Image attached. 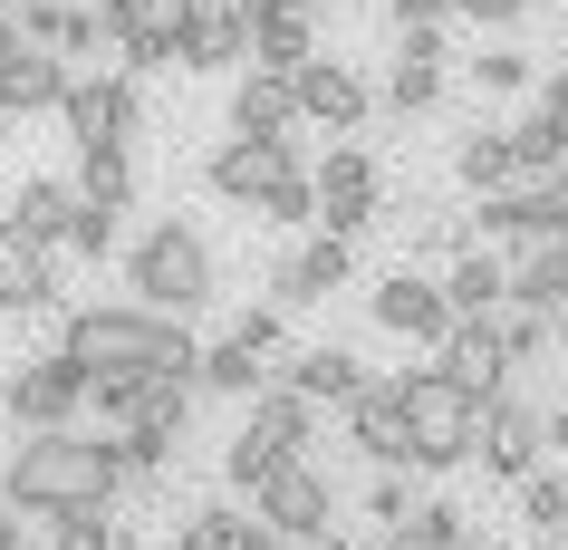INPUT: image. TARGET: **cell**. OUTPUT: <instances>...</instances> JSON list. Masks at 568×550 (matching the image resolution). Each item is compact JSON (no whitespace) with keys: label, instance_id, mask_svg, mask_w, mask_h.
I'll return each instance as SVG.
<instances>
[{"label":"cell","instance_id":"obj_33","mask_svg":"<svg viewBox=\"0 0 568 550\" xmlns=\"http://www.w3.org/2000/svg\"><path fill=\"white\" fill-rule=\"evenodd\" d=\"M183 416H193V387H145L135 426L125 434H154V444H183Z\"/></svg>","mask_w":568,"mask_h":550},{"label":"cell","instance_id":"obj_4","mask_svg":"<svg viewBox=\"0 0 568 550\" xmlns=\"http://www.w3.org/2000/svg\"><path fill=\"white\" fill-rule=\"evenodd\" d=\"M125 280H135V309H154V319H193V309L222 300V261H212V242L193 232V222H174V213L125 251Z\"/></svg>","mask_w":568,"mask_h":550},{"label":"cell","instance_id":"obj_31","mask_svg":"<svg viewBox=\"0 0 568 550\" xmlns=\"http://www.w3.org/2000/svg\"><path fill=\"white\" fill-rule=\"evenodd\" d=\"M453 174H463L481 203H491V193H510L520 154H510V136H491V126H481V136H463V146H453Z\"/></svg>","mask_w":568,"mask_h":550},{"label":"cell","instance_id":"obj_2","mask_svg":"<svg viewBox=\"0 0 568 550\" xmlns=\"http://www.w3.org/2000/svg\"><path fill=\"white\" fill-rule=\"evenodd\" d=\"M116 483H125L116 434H88V426L30 434V444H10V463H0V502H10V512H30V521L106 512V502H116Z\"/></svg>","mask_w":568,"mask_h":550},{"label":"cell","instance_id":"obj_3","mask_svg":"<svg viewBox=\"0 0 568 550\" xmlns=\"http://www.w3.org/2000/svg\"><path fill=\"white\" fill-rule=\"evenodd\" d=\"M395 406H405V463H415V473H453V463L481 454V416H491V406L463 397L444 367H405V377H395Z\"/></svg>","mask_w":568,"mask_h":550},{"label":"cell","instance_id":"obj_16","mask_svg":"<svg viewBox=\"0 0 568 550\" xmlns=\"http://www.w3.org/2000/svg\"><path fill=\"white\" fill-rule=\"evenodd\" d=\"M328 290H347V242H328V232H308L280 271H270V309L290 319V309H318Z\"/></svg>","mask_w":568,"mask_h":550},{"label":"cell","instance_id":"obj_49","mask_svg":"<svg viewBox=\"0 0 568 550\" xmlns=\"http://www.w3.org/2000/svg\"><path fill=\"white\" fill-rule=\"evenodd\" d=\"M10 49H20V20H10V10H0V59H10Z\"/></svg>","mask_w":568,"mask_h":550},{"label":"cell","instance_id":"obj_12","mask_svg":"<svg viewBox=\"0 0 568 550\" xmlns=\"http://www.w3.org/2000/svg\"><path fill=\"white\" fill-rule=\"evenodd\" d=\"M290 174H308V154H300V146H251V136L212 146V164H203V183L222 193V203H241V213H261Z\"/></svg>","mask_w":568,"mask_h":550},{"label":"cell","instance_id":"obj_20","mask_svg":"<svg viewBox=\"0 0 568 550\" xmlns=\"http://www.w3.org/2000/svg\"><path fill=\"white\" fill-rule=\"evenodd\" d=\"M308 20H318V10H300V0H290V10H261V20H251V78H300V68L318 59V30H308Z\"/></svg>","mask_w":568,"mask_h":550},{"label":"cell","instance_id":"obj_28","mask_svg":"<svg viewBox=\"0 0 568 550\" xmlns=\"http://www.w3.org/2000/svg\"><path fill=\"white\" fill-rule=\"evenodd\" d=\"M501 300H510V271L473 242V251H463V261L444 271V309H453V329H463V319H491Z\"/></svg>","mask_w":568,"mask_h":550},{"label":"cell","instance_id":"obj_46","mask_svg":"<svg viewBox=\"0 0 568 550\" xmlns=\"http://www.w3.org/2000/svg\"><path fill=\"white\" fill-rule=\"evenodd\" d=\"M549 444H559V454H568V397L549 406Z\"/></svg>","mask_w":568,"mask_h":550},{"label":"cell","instance_id":"obj_8","mask_svg":"<svg viewBox=\"0 0 568 550\" xmlns=\"http://www.w3.org/2000/svg\"><path fill=\"white\" fill-rule=\"evenodd\" d=\"M174 68H251V0H174Z\"/></svg>","mask_w":568,"mask_h":550},{"label":"cell","instance_id":"obj_19","mask_svg":"<svg viewBox=\"0 0 568 550\" xmlns=\"http://www.w3.org/2000/svg\"><path fill=\"white\" fill-rule=\"evenodd\" d=\"M232 136H251V146H300V97H290V78H251V68H241Z\"/></svg>","mask_w":568,"mask_h":550},{"label":"cell","instance_id":"obj_13","mask_svg":"<svg viewBox=\"0 0 568 550\" xmlns=\"http://www.w3.org/2000/svg\"><path fill=\"white\" fill-rule=\"evenodd\" d=\"M366 319L395 329V338H415V348H444L453 338V309H444V280L434 271H386L366 290Z\"/></svg>","mask_w":568,"mask_h":550},{"label":"cell","instance_id":"obj_24","mask_svg":"<svg viewBox=\"0 0 568 550\" xmlns=\"http://www.w3.org/2000/svg\"><path fill=\"white\" fill-rule=\"evenodd\" d=\"M174 550H290V541H280L261 512H232V502H193V512L174 521Z\"/></svg>","mask_w":568,"mask_h":550},{"label":"cell","instance_id":"obj_48","mask_svg":"<svg viewBox=\"0 0 568 550\" xmlns=\"http://www.w3.org/2000/svg\"><path fill=\"white\" fill-rule=\"evenodd\" d=\"M0 10H10V20H30V10H59V0H0Z\"/></svg>","mask_w":568,"mask_h":550},{"label":"cell","instance_id":"obj_7","mask_svg":"<svg viewBox=\"0 0 568 550\" xmlns=\"http://www.w3.org/2000/svg\"><path fill=\"white\" fill-rule=\"evenodd\" d=\"M59 117H68V136H78V154H125V136H135V117H145V97H135V78L97 68V78H68Z\"/></svg>","mask_w":568,"mask_h":550},{"label":"cell","instance_id":"obj_23","mask_svg":"<svg viewBox=\"0 0 568 550\" xmlns=\"http://www.w3.org/2000/svg\"><path fill=\"white\" fill-rule=\"evenodd\" d=\"M49 300H59V261L0 213V309H49Z\"/></svg>","mask_w":568,"mask_h":550},{"label":"cell","instance_id":"obj_22","mask_svg":"<svg viewBox=\"0 0 568 550\" xmlns=\"http://www.w3.org/2000/svg\"><path fill=\"white\" fill-rule=\"evenodd\" d=\"M347 444H357L366 463H386V473H415V463H405V406H395V377H376V387L347 406Z\"/></svg>","mask_w":568,"mask_h":550},{"label":"cell","instance_id":"obj_27","mask_svg":"<svg viewBox=\"0 0 568 550\" xmlns=\"http://www.w3.org/2000/svg\"><path fill=\"white\" fill-rule=\"evenodd\" d=\"M59 97H68V68L49 59V49L20 39V49L0 59V117H30V107H59Z\"/></svg>","mask_w":568,"mask_h":550},{"label":"cell","instance_id":"obj_9","mask_svg":"<svg viewBox=\"0 0 568 550\" xmlns=\"http://www.w3.org/2000/svg\"><path fill=\"white\" fill-rule=\"evenodd\" d=\"M280 309H251L232 338H212L203 348V377L193 387H212V397H261V387H280Z\"/></svg>","mask_w":568,"mask_h":550},{"label":"cell","instance_id":"obj_38","mask_svg":"<svg viewBox=\"0 0 568 550\" xmlns=\"http://www.w3.org/2000/svg\"><path fill=\"white\" fill-rule=\"evenodd\" d=\"M520 521L559 541V521H568V483H559V473H530V483H520Z\"/></svg>","mask_w":568,"mask_h":550},{"label":"cell","instance_id":"obj_25","mask_svg":"<svg viewBox=\"0 0 568 550\" xmlns=\"http://www.w3.org/2000/svg\"><path fill=\"white\" fill-rule=\"evenodd\" d=\"M10 222H20L39 251L68 242V222H78V183H68V174H20V193H10Z\"/></svg>","mask_w":568,"mask_h":550},{"label":"cell","instance_id":"obj_15","mask_svg":"<svg viewBox=\"0 0 568 550\" xmlns=\"http://www.w3.org/2000/svg\"><path fill=\"white\" fill-rule=\"evenodd\" d=\"M434 367H444L463 397H481V406L510 397V358H501V329H491V319H463V329L434 348Z\"/></svg>","mask_w":568,"mask_h":550},{"label":"cell","instance_id":"obj_36","mask_svg":"<svg viewBox=\"0 0 568 550\" xmlns=\"http://www.w3.org/2000/svg\"><path fill=\"white\" fill-rule=\"evenodd\" d=\"M145 387H154V377H88V406L125 434V426H135V406H145Z\"/></svg>","mask_w":568,"mask_h":550},{"label":"cell","instance_id":"obj_41","mask_svg":"<svg viewBox=\"0 0 568 550\" xmlns=\"http://www.w3.org/2000/svg\"><path fill=\"white\" fill-rule=\"evenodd\" d=\"M68 242L88 251V261H106V251H116V213H97V203H78V222H68Z\"/></svg>","mask_w":568,"mask_h":550},{"label":"cell","instance_id":"obj_37","mask_svg":"<svg viewBox=\"0 0 568 550\" xmlns=\"http://www.w3.org/2000/svg\"><path fill=\"white\" fill-rule=\"evenodd\" d=\"M125 154H88V174H78V203H97V213H125Z\"/></svg>","mask_w":568,"mask_h":550},{"label":"cell","instance_id":"obj_11","mask_svg":"<svg viewBox=\"0 0 568 550\" xmlns=\"http://www.w3.org/2000/svg\"><path fill=\"white\" fill-rule=\"evenodd\" d=\"M473 232H491V242H568V174H530L510 193H491L473 213Z\"/></svg>","mask_w":568,"mask_h":550},{"label":"cell","instance_id":"obj_5","mask_svg":"<svg viewBox=\"0 0 568 550\" xmlns=\"http://www.w3.org/2000/svg\"><path fill=\"white\" fill-rule=\"evenodd\" d=\"M308 193H318V232H328V242H357L366 222L386 213V174H376L366 146H328L308 164Z\"/></svg>","mask_w":568,"mask_h":550},{"label":"cell","instance_id":"obj_39","mask_svg":"<svg viewBox=\"0 0 568 550\" xmlns=\"http://www.w3.org/2000/svg\"><path fill=\"white\" fill-rule=\"evenodd\" d=\"M49 550H116V521L106 512H59L49 521Z\"/></svg>","mask_w":568,"mask_h":550},{"label":"cell","instance_id":"obj_1","mask_svg":"<svg viewBox=\"0 0 568 550\" xmlns=\"http://www.w3.org/2000/svg\"><path fill=\"white\" fill-rule=\"evenodd\" d=\"M59 358L78 367V377H154V387H193V377H203L193 329H183V319H154V309H135V300H88L68 319Z\"/></svg>","mask_w":568,"mask_h":550},{"label":"cell","instance_id":"obj_45","mask_svg":"<svg viewBox=\"0 0 568 550\" xmlns=\"http://www.w3.org/2000/svg\"><path fill=\"white\" fill-rule=\"evenodd\" d=\"M463 20H481V30H510V20H530V0H463Z\"/></svg>","mask_w":568,"mask_h":550},{"label":"cell","instance_id":"obj_30","mask_svg":"<svg viewBox=\"0 0 568 550\" xmlns=\"http://www.w3.org/2000/svg\"><path fill=\"white\" fill-rule=\"evenodd\" d=\"M20 39H30V49H49V59H88V49H106V39H97V10H78V0H59V10H30V20H20Z\"/></svg>","mask_w":568,"mask_h":550},{"label":"cell","instance_id":"obj_21","mask_svg":"<svg viewBox=\"0 0 568 550\" xmlns=\"http://www.w3.org/2000/svg\"><path fill=\"white\" fill-rule=\"evenodd\" d=\"M280 387H290V397H308L318 416H328V406H357L366 387H376V377H366V367L347 358V348H300V358L280 367Z\"/></svg>","mask_w":568,"mask_h":550},{"label":"cell","instance_id":"obj_44","mask_svg":"<svg viewBox=\"0 0 568 550\" xmlns=\"http://www.w3.org/2000/svg\"><path fill=\"white\" fill-rule=\"evenodd\" d=\"M463 0H395V30H444Z\"/></svg>","mask_w":568,"mask_h":550},{"label":"cell","instance_id":"obj_35","mask_svg":"<svg viewBox=\"0 0 568 550\" xmlns=\"http://www.w3.org/2000/svg\"><path fill=\"white\" fill-rule=\"evenodd\" d=\"M280 463H290V454H270L261 434L241 426V434H232V454H222V483H232V492H261L270 473H280Z\"/></svg>","mask_w":568,"mask_h":550},{"label":"cell","instance_id":"obj_14","mask_svg":"<svg viewBox=\"0 0 568 550\" xmlns=\"http://www.w3.org/2000/svg\"><path fill=\"white\" fill-rule=\"evenodd\" d=\"M539 444H549V416L520 397H501L481 416V473H501V483H530L539 473Z\"/></svg>","mask_w":568,"mask_h":550},{"label":"cell","instance_id":"obj_18","mask_svg":"<svg viewBox=\"0 0 568 550\" xmlns=\"http://www.w3.org/2000/svg\"><path fill=\"white\" fill-rule=\"evenodd\" d=\"M444 97V30H395V68H386V107L424 117Z\"/></svg>","mask_w":568,"mask_h":550},{"label":"cell","instance_id":"obj_40","mask_svg":"<svg viewBox=\"0 0 568 550\" xmlns=\"http://www.w3.org/2000/svg\"><path fill=\"white\" fill-rule=\"evenodd\" d=\"M164 20V0H97V39H135Z\"/></svg>","mask_w":568,"mask_h":550},{"label":"cell","instance_id":"obj_47","mask_svg":"<svg viewBox=\"0 0 568 550\" xmlns=\"http://www.w3.org/2000/svg\"><path fill=\"white\" fill-rule=\"evenodd\" d=\"M0 550H20V512L10 502H0Z\"/></svg>","mask_w":568,"mask_h":550},{"label":"cell","instance_id":"obj_10","mask_svg":"<svg viewBox=\"0 0 568 550\" xmlns=\"http://www.w3.org/2000/svg\"><path fill=\"white\" fill-rule=\"evenodd\" d=\"M251 512H261L280 541H318V531H328V512H337V483H328L308 454H290L261 492H251Z\"/></svg>","mask_w":568,"mask_h":550},{"label":"cell","instance_id":"obj_6","mask_svg":"<svg viewBox=\"0 0 568 550\" xmlns=\"http://www.w3.org/2000/svg\"><path fill=\"white\" fill-rule=\"evenodd\" d=\"M0 406H10V426H30V434H68L88 416V377L49 348V358H20L0 377Z\"/></svg>","mask_w":568,"mask_h":550},{"label":"cell","instance_id":"obj_43","mask_svg":"<svg viewBox=\"0 0 568 550\" xmlns=\"http://www.w3.org/2000/svg\"><path fill=\"white\" fill-rule=\"evenodd\" d=\"M481 68V88H530V59L520 49H491V59H473Z\"/></svg>","mask_w":568,"mask_h":550},{"label":"cell","instance_id":"obj_29","mask_svg":"<svg viewBox=\"0 0 568 550\" xmlns=\"http://www.w3.org/2000/svg\"><path fill=\"white\" fill-rule=\"evenodd\" d=\"M251 434H261L270 454H300V444H318V406L290 397V387H261L251 397Z\"/></svg>","mask_w":568,"mask_h":550},{"label":"cell","instance_id":"obj_42","mask_svg":"<svg viewBox=\"0 0 568 550\" xmlns=\"http://www.w3.org/2000/svg\"><path fill=\"white\" fill-rule=\"evenodd\" d=\"M539 117H549V136H559V154H568V68L539 78Z\"/></svg>","mask_w":568,"mask_h":550},{"label":"cell","instance_id":"obj_26","mask_svg":"<svg viewBox=\"0 0 568 550\" xmlns=\"http://www.w3.org/2000/svg\"><path fill=\"white\" fill-rule=\"evenodd\" d=\"M510 309L568 319V242H530L520 261H510Z\"/></svg>","mask_w":568,"mask_h":550},{"label":"cell","instance_id":"obj_34","mask_svg":"<svg viewBox=\"0 0 568 550\" xmlns=\"http://www.w3.org/2000/svg\"><path fill=\"white\" fill-rule=\"evenodd\" d=\"M491 329H501V358L520 367V358H539V348H549V338H559V319H539V309H491Z\"/></svg>","mask_w":568,"mask_h":550},{"label":"cell","instance_id":"obj_51","mask_svg":"<svg viewBox=\"0 0 568 550\" xmlns=\"http://www.w3.org/2000/svg\"><path fill=\"white\" fill-rule=\"evenodd\" d=\"M539 550H568V541H539Z\"/></svg>","mask_w":568,"mask_h":550},{"label":"cell","instance_id":"obj_32","mask_svg":"<svg viewBox=\"0 0 568 550\" xmlns=\"http://www.w3.org/2000/svg\"><path fill=\"white\" fill-rule=\"evenodd\" d=\"M463 531H473V512H453V502H415V521H405V531H376L366 550H453Z\"/></svg>","mask_w":568,"mask_h":550},{"label":"cell","instance_id":"obj_17","mask_svg":"<svg viewBox=\"0 0 568 550\" xmlns=\"http://www.w3.org/2000/svg\"><path fill=\"white\" fill-rule=\"evenodd\" d=\"M290 97H300V117L337 126V136H357V126H366V78L347 59H308L300 78H290Z\"/></svg>","mask_w":568,"mask_h":550},{"label":"cell","instance_id":"obj_50","mask_svg":"<svg viewBox=\"0 0 568 550\" xmlns=\"http://www.w3.org/2000/svg\"><path fill=\"white\" fill-rule=\"evenodd\" d=\"M308 10H337V0H308Z\"/></svg>","mask_w":568,"mask_h":550}]
</instances>
